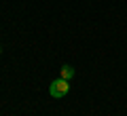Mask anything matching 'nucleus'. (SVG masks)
I'll list each match as a JSON object with an SVG mask.
<instances>
[{"label": "nucleus", "mask_w": 127, "mask_h": 116, "mask_svg": "<svg viewBox=\"0 0 127 116\" xmlns=\"http://www.w3.org/2000/svg\"><path fill=\"white\" fill-rule=\"evenodd\" d=\"M72 76H74V68H70V66L62 68V78L64 80H72Z\"/></svg>", "instance_id": "f03ea898"}, {"label": "nucleus", "mask_w": 127, "mask_h": 116, "mask_svg": "<svg viewBox=\"0 0 127 116\" xmlns=\"http://www.w3.org/2000/svg\"><path fill=\"white\" fill-rule=\"evenodd\" d=\"M68 89H70L68 80H64V78H57V80L51 82L49 93H51V97H64V95L68 93Z\"/></svg>", "instance_id": "f257e3e1"}, {"label": "nucleus", "mask_w": 127, "mask_h": 116, "mask_svg": "<svg viewBox=\"0 0 127 116\" xmlns=\"http://www.w3.org/2000/svg\"><path fill=\"white\" fill-rule=\"evenodd\" d=\"M0 51H2V49H0Z\"/></svg>", "instance_id": "7ed1b4c3"}]
</instances>
